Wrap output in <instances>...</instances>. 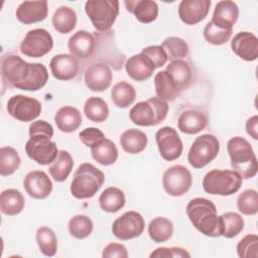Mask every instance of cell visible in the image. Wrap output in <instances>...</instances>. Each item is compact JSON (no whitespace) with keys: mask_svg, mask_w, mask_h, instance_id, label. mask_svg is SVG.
<instances>
[{"mask_svg":"<svg viewBox=\"0 0 258 258\" xmlns=\"http://www.w3.org/2000/svg\"><path fill=\"white\" fill-rule=\"evenodd\" d=\"M186 215L194 227L208 237L222 236L221 217L214 203L206 198L191 199L186 206Z\"/></svg>","mask_w":258,"mask_h":258,"instance_id":"6da1fadb","label":"cell"},{"mask_svg":"<svg viewBox=\"0 0 258 258\" xmlns=\"http://www.w3.org/2000/svg\"><path fill=\"white\" fill-rule=\"evenodd\" d=\"M231 166L242 178L248 179L256 175L257 158L251 144L243 137H232L227 143Z\"/></svg>","mask_w":258,"mask_h":258,"instance_id":"7a4b0ae2","label":"cell"},{"mask_svg":"<svg viewBox=\"0 0 258 258\" xmlns=\"http://www.w3.org/2000/svg\"><path fill=\"white\" fill-rule=\"evenodd\" d=\"M105 175L102 170L92 163H82L74 173L71 194L79 200L93 198L103 185Z\"/></svg>","mask_w":258,"mask_h":258,"instance_id":"3957f363","label":"cell"},{"mask_svg":"<svg viewBox=\"0 0 258 258\" xmlns=\"http://www.w3.org/2000/svg\"><path fill=\"white\" fill-rule=\"evenodd\" d=\"M242 181L243 178L235 170L212 169L204 176L203 188L214 196H232L240 189Z\"/></svg>","mask_w":258,"mask_h":258,"instance_id":"277c9868","label":"cell"},{"mask_svg":"<svg viewBox=\"0 0 258 258\" xmlns=\"http://www.w3.org/2000/svg\"><path fill=\"white\" fill-rule=\"evenodd\" d=\"M167 112L168 104L166 101L153 97L134 105L129 112V118L138 126H155L166 118Z\"/></svg>","mask_w":258,"mask_h":258,"instance_id":"5b68a950","label":"cell"},{"mask_svg":"<svg viewBox=\"0 0 258 258\" xmlns=\"http://www.w3.org/2000/svg\"><path fill=\"white\" fill-rule=\"evenodd\" d=\"M85 11L93 26L100 32H106L115 23L119 14V2L116 0H88Z\"/></svg>","mask_w":258,"mask_h":258,"instance_id":"8992f818","label":"cell"},{"mask_svg":"<svg viewBox=\"0 0 258 258\" xmlns=\"http://www.w3.org/2000/svg\"><path fill=\"white\" fill-rule=\"evenodd\" d=\"M220 151V142L218 138L210 133L200 135L192 142L187 161L194 168H202L213 161Z\"/></svg>","mask_w":258,"mask_h":258,"instance_id":"52a82bcc","label":"cell"},{"mask_svg":"<svg viewBox=\"0 0 258 258\" xmlns=\"http://www.w3.org/2000/svg\"><path fill=\"white\" fill-rule=\"evenodd\" d=\"M53 46L51 34L44 28L29 30L20 44V51L29 57H42L47 54Z\"/></svg>","mask_w":258,"mask_h":258,"instance_id":"ba28073f","label":"cell"},{"mask_svg":"<svg viewBox=\"0 0 258 258\" xmlns=\"http://www.w3.org/2000/svg\"><path fill=\"white\" fill-rule=\"evenodd\" d=\"M192 183L190 171L181 164L168 167L162 176V185L167 195L181 197L186 194Z\"/></svg>","mask_w":258,"mask_h":258,"instance_id":"9c48e42d","label":"cell"},{"mask_svg":"<svg viewBox=\"0 0 258 258\" xmlns=\"http://www.w3.org/2000/svg\"><path fill=\"white\" fill-rule=\"evenodd\" d=\"M145 227V222L141 214L135 211H129L117 218L112 225L113 235L121 240L127 241L139 237Z\"/></svg>","mask_w":258,"mask_h":258,"instance_id":"30bf717a","label":"cell"},{"mask_svg":"<svg viewBox=\"0 0 258 258\" xmlns=\"http://www.w3.org/2000/svg\"><path fill=\"white\" fill-rule=\"evenodd\" d=\"M32 63L25 61L16 54H7L2 58L1 74L4 81L18 88L29 77Z\"/></svg>","mask_w":258,"mask_h":258,"instance_id":"8fae6325","label":"cell"},{"mask_svg":"<svg viewBox=\"0 0 258 258\" xmlns=\"http://www.w3.org/2000/svg\"><path fill=\"white\" fill-rule=\"evenodd\" d=\"M7 111L10 116L20 122H30L41 113V103L24 95L12 96L7 102Z\"/></svg>","mask_w":258,"mask_h":258,"instance_id":"7c38bea8","label":"cell"},{"mask_svg":"<svg viewBox=\"0 0 258 258\" xmlns=\"http://www.w3.org/2000/svg\"><path fill=\"white\" fill-rule=\"evenodd\" d=\"M155 140L159 154L164 160L172 161L181 155L183 149L182 141L174 128L169 126L161 127L155 133Z\"/></svg>","mask_w":258,"mask_h":258,"instance_id":"4fadbf2b","label":"cell"},{"mask_svg":"<svg viewBox=\"0 0 258 258\" xmlns=\"http://www.w3.org/2000/svg\"><path fill=\"white\" fill-rule=\"evenodd\" d=\"M27 156L40 165L52 163L58 154L56 143L48 138L30 137L25 144Z\"/></svg>","mask_w":258,"mask_h":258,"instance_id":"5bb4252c","label":"cell"},{"mask_svg":"<svg viewBox=\"0 0 258 258\" xmlns=\"http://www.w3.org/2000/svg\"><path fill=\"white\" fill-rule=\"evenodd\" d=\"M112 71L104 62H94L90 64L85 72L86 86L93 92H103L107 90L112 83Z\"/></svg>","mask_w":258,"mask_h":258,"instance_id":"9a60e30c","label":"cell"},{"mask_svg":"<svg viewBox=\"0 0 258 258\" xmlns=\"http://www.w3.org/2000/svg\"><path fill=\"white\" fill-rule=\"evenodd\" d=\"M23 186L28 196L35 200L47 198L52 190V182L42 170L29 171L23 179Z\"/></svg>","mask_w":258,"mask_h":258,"instance_id":"2e32d148","label":"cell"},{"mask_svg":"<svg viewBox=\"0 0 258 258\" xmlns=\"http://www.w3.org/2000/svg\"><path fill=\"white\" fill-rule=\"evenodd\" d=\"M233 52L246 61H253L258 57V38L249 31L238 32L231 40Z\"/></svg>","mask_w":258,"mask_h":258,"instance_id":"e0dca14e","label":"cell"},{"mask_svg":"<svg viewBox=\"0 0 258 258\" xmlns=\"http://www.w3.org/2000/svg\"><path fill=\"white\" fill-rule=\"evenodd\" d=\"M210 6V0H182L178 5V16L185 24L195 25L206 18Z\"/></svg>","mask_w":258,"mask_h":258,"instance_id":"ac0fdd59","label":"cell"},{"mask_svg":"<svg viewBox=\"0 0 258 258\" xmlns=\"http://www.w3.org/2000/svg\"><path fill=\"white\" fill-rule=\"evenodd\" d=\"M52 76L59 81H70L79 73V62L76 56L69 53L54 55L49 62Z\"/></svg>","mask_w":258,"mask_h":258,"instance_id":"d6986e66","label":"cell"},{"mask_svg":"<svg viewBox=\"0 0 258 258\" xmlns=\"http://www.w3.org/2000/svg\"><path fill=\"white\" fill-rule=\"evenodd\" d=\"M239 17V7L234 1L224 0L216 4L211 22L226 30H233Z\"/></svg>","mask_w":258,"mask_h":258,"instance_id":"ffe728a7","label":"cell"},{"mask_svg":"<svg viewBox=\"0 0 258 258\" xmlns=\"http://www.w3.org/2000/svg\"><path fill=\"white\" fill-rule=\"evenodd\" d=\"M48 14L46 0L23 1L16 9V17L23 24H31L44 20Z\"/></svg>","mask_w":258,"mask_h":258,"instance_id":"44dd1931","label":"cell"},{"mask_svg":"<svg viewBox=\"0 0 258 258\" xmlns=\"http://www.w3.org/2000/svg\"><path fill=\"white\" fill-rule=\"evenodd\" d=\"M125 69L127 75L136 82L148 80L155 71L151 59L142 52L130 56L125 63Z\"/></svg>","mask_w":258,"mask_h":258,"instance_id":"7402d4cb","label":"cell"},{"mask_svg":"<svg viewBox=\"0 0 258 258\" xmlns=\"http://www.w3.org/2000/svg\"><path fill=\"white\" fill-rule=\"evenodd\" d=\"M208 125V116L198 109H186L177 119V128L184 134H198Z\"/></svg>","mask_w":258,"mask_h":258,"instance_id":"603a6c76","label":"cell"},{"mask_svg":"<svg viewBox=\"0 0 258 258\" xmlns=\"http://www.w3.org/2000/svg\"><path fill=\"white\" fill-rule=\"evenodd\" d=\"M68 47L72 55L79 58H88L96 48V39L91 32L79 30L70 37Z\"/></svg>","mask_w":258,"mask_h":258,"instance_id":"cb8c5ba5","label":"cell"},{"mask_svg":"<svg viewBox=\"0 0 258 258\" xmlns=\"http://www.w3.org/2000/svg\"><path fill=\"white\" fill-rule=\"evenodd\" d=\"M126 9L141 23L153 22L158 16V5L151 0H126Z\"/></svg>","mask_w":258,"mask_h":258,"instance_id":"d4e9b609","label":"cell"},{"mask_svg":"<svg viewBox=\"0 0 258 258\" xmlns=\"http://www.w3.org/2000/svg\"><path fill=\"white\" fill-rule=\"evenodd\" d=\"M56 127L64 133H71L79 129L82 124L81 112L73 106H63L54 115Z\"/></svg>","mask_w":258,"mask_h":258,"instance_id":"484cf974","label":"cell"},{"mask_svg":"<svg viewBox=\"0 0 258 258\" xmlns=\"http://www.w3.org/2000/svg\"><path fill=\"white\" fill-rule=\"evenodd\" d=\"M166 71L171 76L180 93L190 86L192 82V71L187 61L183 59L172 60L167 64Z\"/></svg>","mask_w":258,"mask_h":258,"instance_id":"4316f807","label":"cell"},{"mask_svg":"<svg viewBox=\"0 0 258 258\" xmlns=\"http://www.w3.org/2000/svg\"><path fill=\"white\" fill-rule=\"evenodd\" d=\"M154 87L157 97L163 101H173L180 94L174 81L166 70L160 71L155 75Z\"/></svg>","mask_w":258,"mask_h":258,"instance_id":"83f0119b","label":"cell"},{"mask_svg":"<svg viewBox=\"0 0 258 258\" xmlns=\"http://www.w3.org/2000/svg\"><path fill=\"white\" fill-rule=\"evenodd\" d=\"M25 200L22 194L15 188H8L0 195V210L6 216H16L24 209Z\"/></svg>","mask_w":258,"mask_h":258,"instance_id":"f1b7e54d","label":"cell"},{"mask_svg":"<svg viewBox=\"0 0 258 258\" xmlns=\"http://www.w3.org/2000/svg\"><path fill=\"white\" fill-rule=\"evenodd\" d=\"M147 135L139 129H128L120 137L122 148L130 154H138L147 146Z\"/></svg>","mask_w":258,"mask_h":258,"instance_id":"f546056e","label":"cell"},{"mask_svg":"<svg viewBox=\"0 0 258 258\" xmlns=\"http://www.w3.org/2000/svg\"><path fill=\"white\" fill-rule=\"evenodd\" d=\"M77 24V13L69 6L58 7L52 16L53 28L60 34L73 31Z\"/></svg>","mask_w":258,"mask_h":258,"instance_id":"4dcf8cb0","label":"cell"},{"mask_svg":"<svg viewBox=\"0 0 258 258\" xmlns=\"http://www.w3.org/2000/svg\"><path fill=\"white\" fill-rule=\"evenodd\" d=\"M126 203L123 190L116 186L107 187L99 198L100 208L107 213H117Z\"/></svg>","mask_w":258,"mask_h":258,"instance_id":"1f68e13d","label":"cell"},{"mask_svg":"<svg viewBox=\"0 0 258 258\" xmlns=\"http://www.w3.org/2000/svg\"><path fill=\"white\" fill-rule=\"evenodd\" d=\"M91 153L97 162L106 166L114 164L118 158V149L115 143L107 138L91 147Z\"/></svg>","mask_w":258,"mask_h":258,"instance_id":"d6a6232c","label":"cell"},{"mask_svg":"<svg viewBox=\"0 0 258 258\" xmlns=\"http://www.w3.org/2000/svg\"><path fill=\"white\" fill-rule=\"evenodd\" d=\"M74 166V160L72 155L66 151L60 150L54 161L48 168L50 176L57 182L64 181L70 175Z\"/></svg>","mask_w":258,"mask_h":258,"instance_id":"836d02e7","label":"cell"},{"mask_svg":"<svg viewBox=\"0 0 258 258\" xmlns=\"http://www.w3.org/2000/svg\"><path fill=\"white\" fill-rule=\"evenodd\" d=\"M173 234V224L165 217H156L148 225V235L155 243L166 242Z\"/></svg>","mask_w":258,"mask_h":258,"instance_id":"e575fe53","label":"cell"},{"mask_svg":"<svg viewBox=\"0 0 258 258\" xmlns=\"http://www.w3.org/2000/svg\"><path fill=\"white\" fill-rule=\"evenodd\" d=\"M48 81V73L44 64L40 62H32L31 72L28 79L18 86L17 89L23 91L35 92L43 88Z\"/></svg>","mask_w":258,"mask_h":258,"instance_id":"d590c367","label":"cell"},{"mask_svg":"<svg viewBox=\"0 0 258 258\" xmlns=\"http://www.w3.org/2000/svg\"><path fill=\"white\" fill-rule=\"evenodd\" d=\"M111 98L118 108L125 109L134 103L136 91L131 84L127 82H119L113 86L111 90Z\"/></svg>","mask_w":258,"mask_h":258,"instance_id":"8d00e7d4","label":"cell"},{"mask_svg":"<svg viewBox=\"0 0 258 258\" xmlns=\"http://www.w3.org/2000/svg\"><path fill=\"white\" fill-rule=\"evenodd\" d=\"M84 113L90 121L102 123L109 116V107L102 98L91 97L85 103Z\"/></svg>","mask_w":258,"mask_h":258,"instance_id":"74e56055","label":"cell"},{"mask_svg":"<svg viewBox=\"0 0 258 258\" xmlns=\"http://www.w3.org/2000/svg\"><path fill=\"white\" fill-rule=\"evenodd\" d=\"M36 242L40 252L47 257H52L57 251V238L53 230L40 227L36 231Z\"/></svg>","mask_w":258,"mask_h":258,"instance_id":"f35d334b","label":"cell"},{"mask_svg":"<svg viewBox=\"0 0 258 258\" xmlns=\"http://www.w3.org/2000/svg\"><path fill=\"white\" fill-rule=\"evenodd\" d=\"M21 158L18 152L10 146L0 149V174L3 176L13 174L20 166Z\"/></svg>","mask_w":258,"mask_h":258,"instance_id":"ab89813d","label":"cell"},{"mask_svg":"<svg viewBox=\"0 0 258 258\" xmlns=\"http://www.w3.org/2000/svg\"><path fill=\"white\" fill-rule=\"evenodd\" d=\"M161 47L164 49L167 59L171 61L185 57L189 50L187 42L177 36L166 37L162 41Z\"/></svg>","mask_w":258,"mask_h":258,"instance_id":"60d3db41","label":"cell"},{"mask_svg":"<svg viewBox=\"0 0 258 258\" xmlns=\"http://www.w3.org/2000/svg\"><path fill=\"white\" fill-rule=\"evenodd\" d=\"M222 222V236L234 238L244 229V220L241 215L234 212H228L220 216Z\"/></svg>","mask_w":258,"mask_h":258,"instance_id":"b9f144b4","label":"cell"},{"mask_svg":"<svg viewBox=\"0 0 258 258\" xmlns=\"http://www.w3.org/2000/svg\"><path fill=\"white\" fill-rule=\"evenodd\" d=\"M94 229L93 221L86 215H76L69 221V232L76 239L89 237Z\"/></svg>","mask_w":258,"mask_h":258,"instance_id":"7bdbcfd3","label":"cell"},{"mask_svg":"<svg viewBox=\"0 0 258 258\" xmlns=\"http://www.w3.org/2000/svg\"><path fill=\"white\" fill-rule=\"evenodd\" d=\"M237 208L245 216H254L258 213V192L255 189H246L237 199Z\"/></svg>","mask_w":258,"mask_h":258,"instance_id":"ee69618b","label":"cell"},{"mask_svg":"<svg viewBox=\"0 0 258 258\" xmlns=\"http://www.w3.org/2000/svg\"><path fill=\"white\" fill-rule=\"evenodd\" d=\"M233 30L222 29L214 25L211 21L208 22L204 28V37L210 44L222 45L228 42L232 36Z\"/></svg>","mask_w":258,"mask_h":258,"instance_id":"f6af8a7d","label":"cell"},{"mask_svg":"<svg viewBox=\"0 0 258 258\" xmlns=\"http://www.w3.org/2000/svg\"><path fill=\"white\" fill-rule=\"evenodd\" d=\"M237 254L240 258L258 257V236L248 234L237 244Z\"/></svg>","mask_w":258,"mask_h":258,"instance_id":"bcb514c9","label":"cell"},{"mask_svg":"<svg viewBox=\"0 0 258 258\" xmlns=\"http://www.w3.org/2000/svg\"><path fill=\"white\" fill-rule=\"evenodd\" d=\"M150 258H182L190 257V254L181 247H159L151 252Z\"/></svg>","mask_w":258,"mask_h":258,"instance_id":"7dc6e473","label":"cell"},{"mask_svg":"<svg viewBox=\"0 0 258 258\" xmlns=\"http://www.w3.org/2000/svg\"><path fill=\"white\" fill-rule=\"evenodd\" d=\"M141 52L151 59V61L153 62L155 69L161 68L168 60L167 59V55H166L164 49L161 47V45L146 46V47H144L142 49Z\"/></svg>","mask_w":258,"mask_h":258,"instance_id":"c3c4849f","label":"cell"},{"mask_svg":"<svg viewBox=\"0 0 258 258\" xmlns=\"http://www.w3.org/2000/svg\"><path fill=\"white\" fill-rule=\"evenodd\" d=\"M29 136L51 139L53 136V128L44 120L33 121L29 126Z\"/></svg>","mask_w":258,"mask_h":258,"instance_id":"681fc988","label":"cell"},{"mask_svg":"<svg viewBox=\"0 0 258 258\" xmlns=\"http://www.w3.org/2000/svg\"><path fill=\"white\" fill-rule=\"evenodd\" d=\"M80 140L88 147H93L97 143H99L101 140L105 138L104 133L96 128V127H89L84 129L83 131L80 132L79 134Z\"/></svg>","mask_w":258,"mask_h":258,"instance_id":"f907efd6","label":"cell"},{"mask_svg":"<svg viewBox=\"0 0 258 258\" xmlns=\"http://www.w3.org/2000/svg\"><path fill=\"white\" fill-rule=\"evenodd\" d=\"M102 257L103 258H112V257L127 258L128 252H127L126 247L123 244L110 243L103 249Z\"/></svg>","mask_w":258,"mask_h":258,"instance_id":"816d5d0a","label":"cell"},{"mask_svg":"<svg viewBox=\"0 0 258 258\" xmlns=\"http://www.w3.org/2000/svg\"><path fill=\"white\" fill-rule=\"evenodd\" d=\"M246 131L253 139H258V116L254 115L250 117L246 122Z\"/></svg>","mask_w":258,"mask_h":258,"instance_id":"f5cc1de1","label":"cell"}]
</instances>
